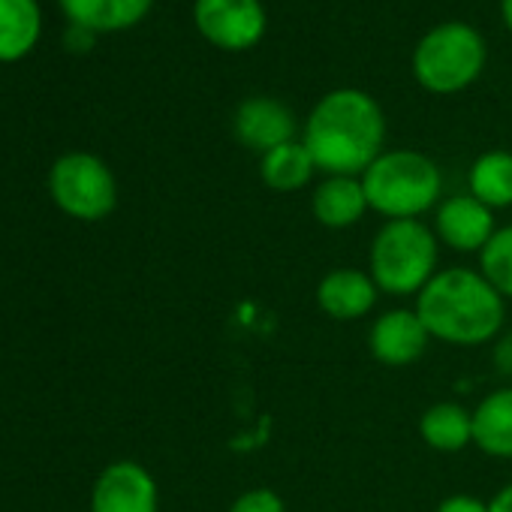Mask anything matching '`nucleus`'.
Returning <instances> with one entry per match:
<instances>
[{"mask_svg": "<svg viewBox=\"0 0 512 512\" xmlns=\"http://www.w3.org/2000/svg\"><path fill=\"white\" fill-rule=\"evenodd\" d=\"M302 142L320 172L359 178L383 154L386 115L371 94L338 88L311 109Z\"/></svg>", "mask_w": 512, "mask_h": 512, "instance_id": "nucleus-1", "label": "nucleus"}, {"mask_svg": "<svg viewBox=\"0 0 512 512\" xmlns=\"http://www.w3.org/2000/svg\"><path fill=\"white\" fill-rule=\"evenodd\" d=\"M431 341L449 347H482L503 335L506 299L488 284L479 269H440L416 296Z\"/></svg>", "mask_w": 512, "mask_h": 512, "instance_id": "nucleus-2", "label": "nucleus"}, {"mask_svg": "<svg viewBox=\"0 0 512 512\" xmlns=\"http://www.w3.org/2000/svg\"><path fill=\"white\" fill-rule=\"evenodd\" d=\"M359 178L368 208L386 220H419L440 205L443 175L422 151H383Z\"/></svg>", "mask_w": 512, "mask_h": 512, "instance_id": "nucleus-3", "label": "nucleus"}, {"mask_svg": "<svg viewBox=\"0 0 512 512\" xmlns=\"http://www.w3.org/2000/svg\"><path fill=\"white\" fill-rule=\"evenodd\" d=\"M440 241L422 220H386L368 250V275L380 293L395 299L419 296L440 272Z\"/></svg>", "mask_w": 512, "mask_h": 512, "instance_id": "nucleus-4", "label": "nucleus"}, {"mask_svg": "<svg viewBox=\"0 0 512 512\" xmlns=\"http://www.w3.org/2000/svg\"><path fill=\"white\" fill-rule=\"evenodd\" d=\"M485 67L482 37L461 22H446L431 28L413 52L416 82L440 97L470 88Z\"/></svg>", "mask_w": 512, "mask_h": 512, "instance_id": "nucleus-5", "label": "nucleus"}, {"mask_svg": "<svg viewBox=\"0 0 512 512\" xmlns=\"http://www.w3.org/2000/svg\"><path fill=\"white\" fill-rule=\"evenodd\" d=\"M52 202L73 220H106L118 205V181L112 169L88 151H73L55 160L49 172Z\"/></svg>", "mask_w": 512, "mask_h": 512, "instance_id": "nucleus-6", "label": "nucleus"}, {"mask_svg": "<svg viewBox=\"0 0 512 512\" xmlns=\"http://www.w3.org/2000/svg\"><path fill=\"white\" fill-rule=\"evenodd\" d=\"M196 31L223 52H247L263 40L269 16L260 0H196Z\"/></svg>", "mask_w": 512, "mask_h": 512, "instance_id": "nucleus-7", "label": "nucleus"}, {"mask_svg": "<svg viewBox=\"0 0 512 512\" xmlns=\"http://www.w3.org/2000/svg\"><path fill=\"white\" fill-rule=\"evenodd\" d=\"M91 512H160L157 479L130 458L106 464L91 488Z\"/></svg>", "mask_w": 512, "mask_h": 512, "instance_id": "nucleus-8", "label": "nucleus"}, {"mask_svg": "<svg viewBox=\"0 0 512 512\" xmlns=\"http://www.w3.org/2000/svg\"><path fill=\"white\" fill-rule=\"evenodd\" d=\"M428 344L431 335L416 308H389L371 323L368 332V350L386 368H407L419 362Z\"/></svg>", "mask_w": 512, "mask_h": 512, "instance_id": "nucleus-9", "label": "nucleus"}, {"mask_svg": "<svg viewBox=\"0 0 512 512\" xmlns=\"http://www.w3.org/2000/svg\"><path fill=\"white\" fill-rule=\"evenodd\" d=\"M434 235L455 253H482V247L497 232L494 211L470 193L446 196L434 208Z\"/></svg>", "mask_w": 512, "mask_h": 512, "instance_id": "nucleus-10", "label": "nucleus"}, {"mask_svg": "<svg viewBox=\"0 0 512 512\" xmlns=\"http://www.w3.org/2000/svg\"><path fill=\"white\" fill-rule=\"evenodd\" d=\"M232 133L244 148L263 157L266 151L296 139V115L275 97H250L235 109Z\"/></svg>", "mask_w": 512, "mask_h": 512, "instance_id": "nucleus-11", "label": "nucleus"}, {"mask_svg": "<svg viewBox=\"0 0 512 512\" xmlns=\"http://www.w3.org/2000/svg\"><path fill=\"white\" fill-rule=\"evenodd\" d=\"M380 287L362 269H332L317 284V308L338 323H356L377 308Z\"/></svg>", "mask_w": 512, "mask_h": 512, "instance_id": "nucleus-12", "label": "nucleus"}, {"mask_svg": "<svg viewBox=\"0 0 512 512\" xmlns=\"http://www.w3.org/2000/svg\"><path fill=\"white\" fill-rule=\"evenodd\" d=\"M311 211L326 229H350L356 226L368 208L362 178L356 175H326L311 193Z\"/></svg>", "mask_w": 512, "mask_h": 512, "instance_id": "nucleus-13", "label": "nucleus"}, {"mask_svg": "<svg viewBox=\"0 0 512 512\" xmlns=\"http://www.w3.org/2000/svg\"><path fill=\"white\" fill-rule=\"evenodd\" d=\"M473 446L488 458H512V386L494 389L476 404Z\"/></svg>", "mask_w": 512, "mask_h": 512, "instance_id": "nucleus-14", "label": "nucleus"}, {"mask_svg": "<svg viewBox=\"0 0 512 512\" xmlns=\"http://www.w3.org/2000/svg\"><path fill=\"white\" fill-rule=\"evenodd\" d=\"M70 25H82L94 34L103 31H127L139 25L154 0H58Z\"/></svg>", "mask_w": 512, "mask_h": 512, "instance_id": "nucleus-15", "label": "nucleus"}, {"mask_svg": "<svg viewBox=\"0 0 512 512\" xmlns=\"http://www.w3.org/2000/svg\"><path fill=\"white\" fill-rule=\"evenodd\" d=\"M419 437L434 452H461L473 446V410L455 401H437L419 416Z\"/></svg>", "mask_w": 512, "mask_h": 512, "instance_id": "nucleus-16", "label": "nucleus"}, {"mask_svg": "<svg viewBox=\"0 0 512 512\" xmlns=\"http://www.w3.org/2000/svg\"><path fill=\"white\" fill-rule=\"evenodd\" d=\"M37 0H0V64L22 61L40 40Z\"/></svg>", "mask_w": 512, "mask_h": 512, "instance_id": "nucleus-17", "label": "nucleus"}, {"mask_svg": "<svg viewBox=\"0 0 512 512\" xmlns=\"http://www.w3.org/2000/svg\"><path fill=\"white\" fill-rule=\"evenodd\" d=\"M314 172H317V163L302 139L284 142L260 157V178L269 190H278V193H296L308 187Z\"/></svg>", "mask_w": 512, "mask_h": 512, "instance_id": "nucleus-18", "label": "nucleus"}, {"mask_svg": "<svg viewBox=\"0 0 512 512\" xmlns=\"http://www.w3.org/2000/svg\"><path fill=\"white\" fill-rule=\"evenodd\" d=\"M470 196H476L491 211L512 205V154L509 151H485L473 160L467 172Z\"/></svg>", "mask_w": 512, "mask_h": 512, "instance_id": "nucleus-19", "label": "nucleus"}, {"mask_svg": "<svg viewBox=\"0 0 512 512\" xmlns=\"http://www.w3.org/2000/svg\"><path fill=\"white\" fill-rule=\"evenodd\" d=\"M479 272L488 278V284L512 302V223L500 226L491 241L479 253Z\"/></svg>", "mask_w": 512, "mask_h": 512, "instance_id": "nucleus-20", "label": "nucleus"}, {"mask_svg": "<svg viewBox=\"0 0 512 512\" xmlns=\"http://www.w3.org/2000/svg\"><path fill=\"white\" fill-rule=\"evenodd\" d=\"M226 512H287V503L284 497L275 491V488H266V485H256V488H247L241 491Z\"/></svg>", "mask_w": 512, "mask_h": 512, "instance_id": "nucleus-21", "label": "nucleus"}, {"mask_svg": "<svg viewBox=\"0 0 512 512\" xmlns=\"http://www.w3.org/2000/svg\"><path fill=\"white\" fill-rule=\"evenodd\" d=\"M434 512H488V503L476 494H449L437 503Z\"/></svg>", "mask_w": 512, "mask_h": 512, "instance_id": "nucleus-22", "label": "nucleus"}, {"mask_svg": "<svg viewBox=\"0 0 512 512\" xmlns=\"http://www.w3.org/2000/svg\"><path fill=\"white\" fill-rule=\"evenodd\" d=\"M494 365L500 374H512V332H503L494 341Z\"/></svg>", "mask_w": 512, "mask_h": 512, "instance_id": "nucleus-23", "label": "nucleus"}, {"mask_svg": "<svg viewBox=\"0 0 512 512\" xmlns=\"http://www.w3.org/2000/svg\"><path fill=\"white\" fill-rule=\"evenodd\" d=\"M70 40H67V46L70 49H91L94 46V31H88V28H82V25H70V34H67Z\"/></svg>", "mask_w": 512, "mask_h": 512, "instance_id": "nucleus-24", "label": "nucleus"}, {"mask_svg": "<svg viewBox=\"0 0 512 512\" xmlns=\"http://www.w3.org/2000/svg\"><path fill=\"white\" fill-rule=\"evenodd\" d=\"M488 512H512V482H506V485L488 500Z\"/></svg>", "mask_w": 512, "mask_h": 512, "instance_id": "nucleus-25", "label": "nucleus"}, {"mask_svg": "<svg viewBox=\"0 0 512 512\" xmlns=\"http://www.w3.org/2000/svg\"><path fill=\"white\" fill-rule=\"evenodd\" d=\"M500 16H503V25L512 31V0H500Z\"/></svg>", "mask_w": 512, "mask_h": 512, "instance_id": "nucleus-26", "label": "nucleus"}]
</instances>
